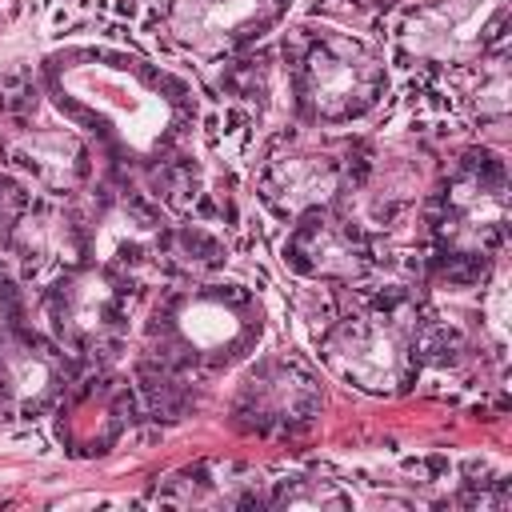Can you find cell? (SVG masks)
I'll return each instance as SVG.
<instances>
[{"label": "cell", "instance_id": "cell-8", "mask_svg": "<svg viewBox=\"0 0 512 512\" xmlns=\"http://www.w3.org/2000/svg\"><path fill=\"white\" fill-rule=\"evenodd\" d=\"M504 28V0H432L404 16L396 40L408 60L468 64Z\"/></svg>", "mask_w": 512, "mask_h": 512}, {"label": "cell", "instance_id": "cell-5", "mask_svg": "<svg viewBox=\"0 0 512 512\" xmlns=\"http://www.w3.org/2000/svg\"><path fill=\"white\" fill-rule=\"evenodd\" d=\"M48 336L84 360L112 356L128 332V284L120 272L80 260L44 288Z\"/></svg>", "mask_w": 512, "mask_h": 512}, {"label": "cell", "instance_id": "cell-12", "mask_svg": "<svg viewBox=\"0 0 512 512\" xmlns=\"http://www.w3.org/2000/svg\"><path fill=\"white\" fill-rule=\"evenodd\" d=\"M0 156L52 196L76 192L92 172V152L84 136H76L72 128L36 120V108L4 112Z\"/></svg>", "mask_w": 512, "mask_h": 512}, {"label": "cell", "instance_id": "cell-4", "mask_svg": "<svg viewBox=\"0 0 512 512\" xmlns=\"http://www.w3.org/2000/svg\"><path fill=\"white\" fill-rule=\"evenodd\" d=\"M320 360L336 380L368 396H396L416 380L420 340L396 308L372 304L320 336Z\"/></svg>", "mask_w": 512, "mask_h": 512}, {"label": "cell", "instance_id": "cell-20", "mask_svg": "<svg viewBox=\"0 0 512 512\" xmlns=\"http://www.w3.org/2000/svg\"><path fill=\"white\" fill-rule=\"evenodd\" d=\"M24 328V300H20V288L0 276V344L12 340L16 332Z\"/></svg>", "mask_w": 512, "mask_h": 512}, {"label": "cell", "instance_id": "cell-1", "mask_svg": "<svg viewBox=\"0 0 512 512\" xmlns=\"http://www.w3.org/2000/svg\"><path fill=\"white\" fill-rule=\"evenodd\" d=\"M44 88L72 124L132 164L172 160L196 124L192 88L176 72L116 48H56L44 56Z\"/></svg>", "mask_w": 512, "mask_h": 512}, {"label": "cell", "instance_id": "cell-10", "mask_svg": "<svg viewBox=\"0 0 512 512\" xmlns=\"http://www.w3.org/2000/svg\"><path fill=\"white\" fill-rule=\"evenodd\" d=\"M164 232H168V224H164L160 208L152 200L136 196L132 188L96 196L92 212L80 220L84 260L112 268L120 276L140 264H156Z\"/></svg>", "mask_w": 512, "mask_h": 512}, {"label": "cell", "instance_id": "cell-17", "mask_svg": "<svg viewBox=\"0 0 512 512\" xmlns=\"http://www.w3.org/2000/svg\"><path fill=\"white\" fill-rule=\"evenodd\" d=\"M224 260H228L224 244H220L208 228H200V224L168 228V232H164V244H160V256H156V264H164V268H168L172 276H180V280H204V276H212Z\"/></svg>", "mask_w": 512, "mask_h": 512}, {"label": "cell", "instance_id": "cell-18", "mask_svg": "<svg viewBox=\"0 0 512 512\" xmlns=\"http://www.w3.org/2000/svg\"><path fill=\"white\" fill-rule=\"evenodd\" d=\"M268 504H276V508H348L352 496L340 492L336 480L296 476V480H280L276 492L268 496Z\"/></svg>", "mask_w": 512, "mask_h": 512}, {"label": "cell", "instance_id": "cell-3", "mask_svg": "<svg viewBox=\"0 0 512 512\" xmlns=\"http://www.w3.org/2000/svg\"><path fill=\"white\" fill-rule=\"evenodd\" d=\"M264 312L240 284H192L160 300L152 340L160 368H228L256 352Z\"/></svg>", "mask_w": 512, "mask_h": 512}, {"label": "cell", "instance_id": "cell-6", "mask_svg": "<svg viewBox=\"0 0 512 512\" xmlns=\"http://www.w3.org/2000/svg\"><path fill=\"white\" fill-rule=\"evenodd\" d=\"M508 224V184H504V164L488 152L464 156L436 200L432 232L440 260L452 264H476L484 260L500 240Z\"/></svg>", "mask_w": 512, "mask_h": 512}, {"label": "cell", "instance_id": "cell-7", "mask_svg": "<svg viewBox=\"0 0 512 512\" xmlns=\"http://www.w3.org/2000/svg\"><path fill=\"white\" fill-rule=\"evenodd\" d=\"M360 180V164L348 144L316 140V136H280L256 172L260 200L280 216H304L316 208H336L348 184Z\"/></svg>", "mask_w": 512, "mask_h": 512}, {"label": "cell", "instance_id": "cell-16", "mask_svg": "<svg viewBox=\"0 0 512 512\" xmlns=\"http://www.w3.org/2000/svg\"><path fill=\"white\" fill-rule=\"evenodd\" d=\"M12 256L32 272H64L84 260V236L80 220L72 212H60L56 204H24L4 236Z\"/></svg>", "mask_w": 512, "mask_h": 512}, {"label": "cell", "instance_id": "cell-19", "mask_svg": "<svg viewBox=\"0 0 512 512\" xmlns=\"http://www.w3.org/2000/svg\"><path fill=\"white\" fill-rule=\"evenodd\" d=\"M400 0H320L316 12L324 8L328 16H340V20H376L384 12H392Z\"/></svg>", "mask_w": 512, "mask_h": 512}, {"label": "cell", "instance_id": "cell-11", "mask_svg": "<svg viewBox=\"0 0 512 512\" xmlns=\"http://www.w3.org/2000/svg\"><path fill=\"white\" fill-rule=\"evenodd\" d=\"M324 404L320 380L308 364L292 356H268L248 368L232 416L252 432H300L316 420Z\"/></svg>", "mask_w": 512, "mask_h": 512}, {"label": "cell", "instance_id": "cell-9", "mask_svg": "<svg viewBox=\"0 0 512 512\" xmlns=\"http://www.w3.org/2000/svg\"><path fill=\"white\" fill-rule=\"evenodd\" d=\"M284 12L288 0H168L164 28L184 52L220 60L268 36Z\"/></svg>", "mask_w": 512, "mask_h": 512}, {"label": "cell", "instance_id": "cell-15", "mask_svg": "<svg viewBox=\"0 0 512 512\" xmlns=\"http://www.w3.org/2000/svg\"><path fill=\"white\" fill-rule=\"evenodd\" d=\"M132 420V392L116 376L68 384L56 400V440L72 456H104Z\"/></svg>", "mask_w": 512, "mask_h": 512}, {"label": "cell", "instance_id": "cell-13", "mask_svg": "<svg viewBox=\"0 0 512 512\" xmlns=\"http://www.w3.org/2000/svg\"><path fill=\"white\" fill-rule=\"evenodd\" d=\"M284 260L292 272L320 284H356L372 272V244L364 228L336 208H316L292 220L284 240Z\"/></svg>", "mask_w": 512, "mask_h": 512}, {"label": "cell", "instance_id": "cell-14", "mask_svg": "<svg viewBox=\"0 0 512 512\" xmlns=\"http://www.w3.org/2000/svg\"><path fill=\"white\" fill-rule=\"evenodd\" d=\"M72 368L64 348L36 332H16L0 344V408L12 416H40L68 392Z\"/></svg>", "mask_w": 512, "mask_h": 512}, {"label": "cell", "instance_id": "cell-2", "mask_svg": "<svg viewBox=\"0 0 512 512\" xmlns=\"http://www.w3.org/2000/svg\"><path fill=\"white\" fill-rule=\"evenodd\" d=\"M284 84L292 108L312 128H344L364 120L388 92L384 56L336 28L300 32L284 44Z\"/></svg>", "mask_w": 512, "mask_h": 512}]
</instances>
